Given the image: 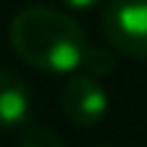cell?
<instances>
[{
  "label": "cell",
  "mask_w": 147,
  "mask_h": 147,
  "mask_svg": "<svg viewBox=\"0 0 147 147\" xmlns=\"http://www.w3.org/2000/svg\"><path fill=\"white\" fill-rule=\"evenodd\" d=\"M67 5H72V8H93V5H98L101 0H65Z\"/></svg>",
  "instance_id": "obj_7"
},
{
  "label": "cell",
  "mask_w": 147,
  "mask_h": 147,
  "mask_svg": "<svg viewBox=\"0 0 147 147\" xmlns=\"http://www.w3.org/2000/svg\"><path fill=\"white\" fill-rule=\"evenodd\" d=\"M18 147H65V145H62V140H59L52 129L34 124V127H26V129H23Z\"/></svg>",
  "instance_id": "obj_6"
},
{
  "label": "cell",
  "mask_w": 147,
  "mask_h": 147,
  "mask_svg": "<svg viewBox=\"0 0 147 147\" xmlns=\"http://www.w3.org/2000/svg\"><path fill=\"white\" fill-rule=\"evenodd\" d=\"M80 65H83L90 75H106V72L114 70L116 62H114V54H111V52H106V49H101V47H85Z\"/></svg>",
  "instance_id": "obj_5"
},
{
  "label": "cell",
  "mask_w": 147,
  "mask_h": 147,
  "mask_svg": "<svg viewBox=\"0 0 147 147\" xmlns=\"http://www.w3.org/2000/svg\"><path fill=\"white\" fill-rule=\"evenodd\" d=\"M109 96L90 75H75L62 88V111L78 127H93L103 119Z\"/></svg>",
  "instance_id": "obj_3"
},
{
  "label": "cell",
  "mask_w": 147,
  "mask_h": 147,
  "mask_svg": "<svg viewBox=\"0 0 147 147\" xmlns=\"http://www.w3.org/2000/svg\"><path fill=\"white\" fill-rule=\"evenodd\" d=\"M28 109H31L28 85L13 70L0 67V129H10L26 121Z\"/></svg>",
  "instance_id": "obj_4"
},
{
  "label": "cell",
  "mask_w": 147,
  "mask_h": 147,
  "mask_svg": "<svg viewBox=\"0 0 147 147\" xmlns=\"http://www.w3.org/2000/svg\"><path fill=\"white\" fill-rule=\"evenodd\" d=\"M8 36L26 65L49 72H72L88 47L78 21L54 8L21 10L10 21Z\"/></svg>",
  "instance_id": "obj_1"
},
{
  "label": "cell",
  "mask_w": 147,
  "mask_h": 147,
  "mask_svg": "<svg viewBox=\"0 0 147 147\" xmlns=\"http://www.w3.org/2000/svg\"><path fill=\"white\" fill-rule=\"evenodd\" d=\"M103 31L119 52L147 59V0H111Z\"/></svg>",
  "instance_id": "obj_2"
}]
</instances>
